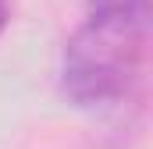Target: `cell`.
<instances>
[{
  "label": "cell",
  "mask_w": 153,
  "mask_h": 149,
  "mask_svg": "<svg viewBox=\"0 0 153 149\" xmlns=\"http://www.w3.org/2000/svg\"><path fill=\"white\" fill-rule=\"evenodd\" d=\"M89 14H125L150 21V0H89Z\"/></svg>",
  "instance_id": "7a4b0ae2"
},
{
  "label": "cell",
  "mask_w": 153,
  "mask_h": 149,
  "mask_svg": "<svg viewBox=\"0 0 153 149\" xmlns=\"http://www.w3.org/2000/svg\"><path fill=\"white\" fill-rule=\"evenodd\" d=\"M7 18H11V4L0 0V32H4V25H7Z\"/></svg>",
  "instance_id": "3957f363"
},
{
  "label": "cell",
  "mask_w": 153,
  "mask_h": 149,
  "mask_svg": "<svg viewBox=\"0 0 153 149\" xmlns=\"http://www.w3.org/2000/svg\"><path fill=\"white\" fill-rule=\"evenodd\" d=\"M150 21L125 14H89L61 53V92L75 107L121 103L146 64Z\"/></svg>",
  "instance_id": "6da1fadb"
}]
</instances>
